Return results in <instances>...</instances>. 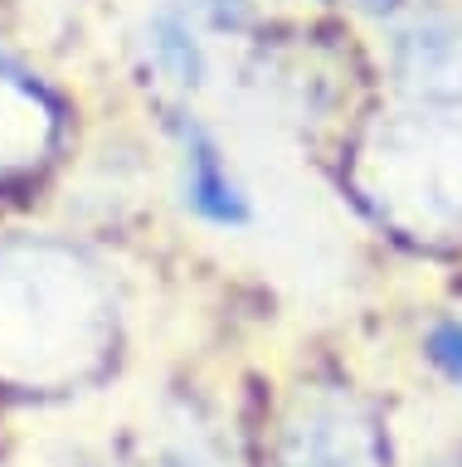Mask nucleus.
<instances>
[{"instance_id":"f257e3e1","label":"nucleus","mask_w":462,"mask_h":467,"mask_svg":"<svg viewBox=\"0 0 462 467\" xmlns=\"http://www.w3.org/2000/svg\"><path fill=\"white\" fill-rule=\"evenodd\" d=\"M108 346L103 283L74 254L45 244L0 248V375L74 379Z\"/></svg>"},{"instance_id":"f03ea898","label":"nucleus","mask_w":462,"mask_h":467,"mask_svg":"<svg viewBox=\"0 0 462 467\" xmlns=\"http://www.w3.org/2000/svg\"><path fill=\"white\" fill-rule=\"evenodd\" d=\"M355 190L409 239L462 234V117L404 108L360 137Z\"/></svg>"},{"instance_id":"7ed1b4c3","label":"nucleus","mask_w":462,"mask_h":467,"mask_svg":"<svg viewBox=\"0 0 462 467\" xmlns=\"http://www.w3.org/2000/svg\"><path fill=\"white\" fill-rule=\"evenodd\" d=\"M278 467H389V443L375 409L351 389H302L282 414Z\"/></svg>"},{"instance_id":"20e7f679","label":"nucleus","mask_w":462,"mask_h":467,"mask_svg":"<svg viewBox=\"0 0 462 467\" xmlns=\"http://www.w3.org/2000/svg\"><path fill=\"white\" fill-rule=\"evenodd\" d=\"M389 73L409 108L462 117V25L443 15H418L389 39Z\"/></svg>"},{"instance_id":"39448f33","label":"nucleus","mask_w":462,"mask_h":467,"mask_svg":"<svg viewBox=\"0 0 462 467\" xmlns=\"http://www.w3.org/2000/svg\"><path fill=\"white\" fill-rule=\"evenodd\" d=\"M54 141V108L25 73L0 64V175L30 171Z\"/></svg>"},{"instance_id":"423d86ee","label":"nucleus","mask_w":462,"mask_h":467,"mask_svg":"<svg viewBox=\"0 0 462 467\" xmlns=\"http://www.w3.org/2000/svg\"><path fill=\"white\" fill-rule=\"evenodd\" d=\"M185 200L205 219H214V224H243L249 219V200L229 181V171L220 166V151L210 141L190 146V161H185Z\"/></svg>"},{"instance_id":"0eeeda50","label":"nucleus","mask_w":462,"mask_h":467,"mask_svg":"<svg viewBox=\"0 0 462 467\" xmlns=\"http://www.w3.org/2000/svg\"><path fill=\"white\" fill-rule=\"evenodd\" d=\"M156 64L170 73V83H200L205 73V49H200V35L185 20H161L156 25Z\"/></svg>"},{"instance_id":"6e6552de","label":"nucleus","mask_w":462,"mask_h":467,"mask_svg":"<svg viewBox=\"0 0 462 467\" xmlns=\"http://www.w3.org/2000/svg\"><path fill=\"white\" fill-rule=\"evenodd\" d=\"M428 356L447 379L462 385V321H438V327L428 331Z\"/></svg>"},{"instance_id":"1a4fd4ad","label":"nucleus","mask_w":462,"mask_h":467,"mask_svg":"<svg viewBox=\"0 0 462 467\" xmlns=\"http://www.w3.org/2000/svg\"><path fill=\"white\" fill-rule=\"evenodd\" d=\"M336 5H355V10H389V0H336Z\"/></svg>"},{"instance_id":"9d476101","label":"nucleus","mask_w":462,"mask_h":467,"mask_svg":"<svg viewBox=\"0 0 462 467\" xmlns=\"http://www.w3.org/2000/svg\"><path fill=\"white\" fill-rule=\"evenodd\" d=\"M453 467H462V462H453Z\"/></svg>"}]
</instances>
